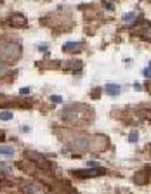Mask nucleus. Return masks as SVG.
Masks as SVG:
<instances>
[{
    "instance_id": "obj_18",
    "label": "nucleus",
    "mask_w": 151,
    "mask_h": 194,
    "mask_svg": "<svg viewBox=\"0 0 151 194\" xmlns=\"http://www.w3.org/2000/svg\"><path fill=\"white\" fill-rule=\"evenodd\" d=\"M0 69H4V64H2V63H0Z\"/></svg>"
},
{
    "instance_id": "obj_16",
    "label": "nucleus",
    "mask_w": 151,
    "mask_h": 194,
    "mask_svg": "<svg viewBox=\"0 0 151 194\" xmlns=\"http://www.w3.org/2000/svg\"><path fill=\"white\" fill-rule=\"evenodd\" d=\"M87 165H89V168H97V166H99V165L96 163V161H89Z\"/></svg>"
},
{
    "instance_id": "obj_11",
    "label": "nucleus",
    "mask_w": 151,
    "mask_h": 194,
    "mask_svg": "<svg viewBox=\"0 0 151 194\" xmlns=\"http://www.w3.org/2000/svg\"><path fill=\"white\" fill-rule=\"evenodd\" d=\"M128 140L130 142H137V137H139V134H137V130H134V132H130V135H128Z\"/></svg>"
},
{
    "instance_id": "obj_7",
    "label": "nucleus",
    "mask_w": 151,
    "mask_h": 194,
    "mask_svg": "<svg viewBox=\"0 0 151 194\" xmlns=\"http://www.w3.org/2000/svg\"><path fill=\"white\" fill-rule=\"evenodd\" d=\"M14 153V147L12 146H0V154L2 156H11Z\"/></svg>"
},
{
    "instance_id": "obj_9",
    "label": "nucleus",
    "mask_w": 151,
    "mask_h": 194,
    "mask_svg": "<svg viewBox=\"0 0 151 194\" xmlns=\"http://www.w3.org/2000/svg\"><path fill=\"white\" fill-rule=\"evenodd\" d=\"M11 23H12V24H24V23H26V19H24L23 16H16V18L11 19Z\"/></svg>"
},
{
    "instance_id": "obj_8",
    "label": "nucleus",
    "mask_w": 151,
    "mask_h": 194,
    "mask_svg": "<svg viewBox=\"0 0 151 194\" xmlns=\"http://www.w3.org/2000/svg\"><path fill=\"white\" fill-rule=\"evenodd\" d=\"M12 113L11 111H2L0 113V120H4V121H9V120H12Z\"/></svg>"
},
{
    "instance_id": "obj_4",
    "label": "nucleus",
    "mask_w": 151,
    "mask_h": 194,
    "mask_svg": "<svg viewBox=\"0 0 151 194\" xmlns=\"http://www.w3.org/2000/svg\"><path fill=\"white\" fill-rule=\"evenodd\" d=\"M120 85H117V83H108L106 85V92L110 94V95H118L120 94Z\"/></svg>"
},
{
    "instance_id": "obj_5",
    "label": "nucleus",
    "mask_w": 151,
    "mask_h": 194,
    "mask_svg": "<svg viewBox=\"0 0 151 194\" xmlns=\"http://www.w3.org/2000/svg\"><path fill=\"white\" fill-rule=\"evenodd\" d=\"M97 170L96 168H92V170H76L75 172V175H80V177H94V175H97Z\"/></svg>"
},
{
    "instance_id": "obj_2",
    "label": "nucleus",
    "mask_w": 151,
    "mask_h": 194,
    "mask_svg": "<svg viewBox=\"0 0 151 194\" xmlns=\"http://www.w3.org/2000/svg\"><path fill=\"white\" fill-rule=\"evenodd\" d=\"M70 147H71L73 151H76V153H83V151L92 149V144H91V139H87V137H78V139H75V140L70 144Z\"/></svg>"
},
{
    "instance_id": "obj_17",
    "label": "nucleus",
    "mask_w": 151,
    "mask_h": 194,
    "mask_svg": "<svg viewBox=\"0 0 151 194\" xmlns=\"http://www.w3.org/2000/svg\"><path fill=\"white\" fill-rule=\"evenodd\" d=\"M38 50H44V52H47V47H45V45H38Z\"/></svg>"
},
{
    "instance_id": "obj_12",
    "label": "nucleus",
    "mask_w": 151,
    "mask_h": 194,
    "mask_svg": "<svg viewBox=\"0 0 151 194\" xmlns=\"http://www.w3.org/2000/svg\"><path fill=\"white\" fill-rule=\"evenodd\" d=\"M50 101L59 104V102H63V97H61V95H52V97H50Z\"/></svg>"
},
{
    "instance_id": "obj_10",
    "label": "nucleus",
    "mask_w": 151,
    "mask_h": 194,
    "mask_svg": "<svg viewBox=\"0 0 151 194\" xmlns=\"http://www.w3.org/2000/svg\"><path fill=\"white\" fill-rule=\"evenodd\" d=\"M134 19H136V14H134V12H128V14L123 16V21L125 23H132Z\"/></svg>"
},
{
    "instance_id": "obj_6",
    "label": "nucleus",
    "mask_w": 151,
    "mask_h": 194,
    "mask_svg": "<svg viewBox=\"0 0 151 194\" xmlns=\"http://www.w3.org/2000/svg\"><path fill=\"white\" fill-rule=\"evenodd\" d=\"M24 192L26 194H42V189L38 186H33V184H28V186H24Z\"/></svg>"
},
{
    "instance_id": "obj_19",
    "label": "nucleus",
    "mask_w": 151,
    "mask_h": 194,
    "mask_svg": "<svg viewBox=\"0 0 151 194\" xmlns=\"http://www.w3.org/2000/svg\"><path fill=\"white\" fill-rule=\"evenodd\" d=\"M149 92H151V85H149Z\"/></svg>"
},
{
    "instance_id": "obj_13",
    "label": "nucleus",
    "mask_w": 151,
    "mask_h": 194,
    "mask_svg": "<svg viewBox=\"0 0 151 194\" xmlns=\"http://www.w3.org/2000/svg\"><path fill=\"white\" fill-rule=\"evenodd\" d=\"M143 75L146 76V78H151V68H146V69L143 71Z\"/></svg>"
},
{
    "instance_id": "obj_20",
    "label": "nucleus",
    "mask_w": 151,
    "mask_h": 194,
    "mask_svg": "<svg viewBox=\"0 0 151 194\" xmlns=\"http://www.w3.org/2000/svg\"><path fill=\"white\" fill-rule=\"evenodd\" d=\"M149 68H151V63H149Z\"/></svg>"
},
{
    "instance_id": "obj_1",
    "label": "nucleus",
    "mask_w": 151,
    "mask_h": 194,
    "mask_svg": "<svg viewBox=\"0 0 151 194\" xmlns=\"http://www.w3.org/2000/svg\"><path fill=\"white\" fill-rule=\"evenodd\" d=\"M21 54V45L18 42H4L0 43V57L4 61H14Z\"/></svg>"
},
{
    "instance_id": "obj_3",
    "label": "nucleus",
    "mask_w": 151,
    "mask_h": 194,
    "mask_svg": "<svg viewBox=\"0 0 151 194\" xmlns=\"http://www.w3.org/2000/svg\"><path fill=\"white\" fill-rule=\"evenodd\" d=\"M82 48V42H68V43L63 45V50H66V52H75V50H80Z\"/></svg>"
},
{
    "instance_id": "obj_14",
    "label": "nucleus",
    "mask_w": 151,
    "mask_h": 194,
    "mask_svg": "<svg viewBox=\"0 0 151 194\" xmlns=\"http://www.w3.org/2000/svg\"><path fill=\"white\" fill-rule=\"evenodd\" d=\"M19 92H21V94H30V92H31V89H30V87H23V89L19 90Z\"/></svg>"
},
{
    "instance_id": "obj_15",
    "label": "nucleus",
    "mask_w": 151,
    "mask_h": 194,
    "mask_svg": "<svg viewBox=\"0 0 151 194\" xmlns=\"http://www.w3.org/2000/svg\"><path fill=\"white\" fill-rule=\"evenodd\" d=\"M134 90H143V85H141L139 82H136L134 83Z\"/></svg>"
}]
</instances>
